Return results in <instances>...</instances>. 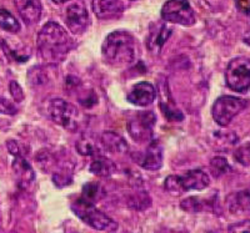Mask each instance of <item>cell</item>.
Listing matches in <instances>:
<instances>
[{
  "instance_id": "cell-23",
  "label": "cell",
  "mask_w": 250,
  "mask_h": 233,
  "mask_svg": "<svg viewBox=\"0 0 250 233\" xmlns=\"http://www.w3.org/2000/svg\"><path fill=\"white\" fill-rule=\"evenodd\" d=\"M180 207L187 212H200L205 211L208 207H210V203L208 201H203L198 197H189L180 202Z\"/></svg>"
},
{
  "instance_id": "cell-20",
  "label": "cell",
  "mask_w": 250,
  "mask_h": 233,
  "mask_svg": "<svg viewBox=\"0 0 250 233\" xmlns=\"http://www.w3.org/2000/svg\"><path fill=\"white\" fill-rule=\"evenodd\" d=\"M114 171H115L114 162L104 157L103 155H99V156L93 159V162L90 165L91 174L97 175L99 177H109L113 175Z\"/></svg>"
},
{
  "instance_id": "cell-8",
  "label": "cell",
  "mask_w": 250,
  "mask_h": 233,
  "mask_svg": "<svg viewBox=\"0 0 250 233\" xmlns=\"http://www.w3.org/2000/svg\"><path fill=\"white\" fill-rule=\"evenodd\" d=\"M162 19L167 23L191 26L195 24L196 18L189 0H168L163 5Z\"/></svg>"
},
{
  "instance_id": "cell-9",
  "label": "cell",
  "mask_w": 250,
  "mask_h": 233,
  "mask_svg": "<svg viewBox=\"0 0 250 233\" xmlns=\"http://www.w3.org/2000/svg\"><path fill=\"white\" fill-rule=\"evenodd\" d=\"M155 115L151 111L137 112L128 121L129 135L138 143L149 141L153 136V127L155 125Z\"/></svg>"
},
{
  "instance_id": "cell-16",
  "label": "cell",
  "mask_w": 250,
  "mask_h": 233,
  "mask_svg": "<svg viewBox=\"0 0 250 233\" xmlns=\"http://www.w3.org/2000/svg\"><path fill=\"white\" fill-rule=\"evenodd\" d=\"M13 171L17 176L18 185L20 187H28L31 182L34 181V170L29 165V162L24 159V156H15L13 161Z\"/></svg>"
},
{
  "instance_id": "cell-5",
  "label": "cell",
  "mask_w": 250,
  "mask_h": 233,
  "mask_svg": "<svg viewBox=\"0 0 250 233\" xmlns=\"http://www.w3.org/2000/svg\"><path fill=\"white\" fill-rule=\"evenodd\" d=\"M48 115L53 123L70 132H77L82 124V116L77 106L62 99L51 100L48 105Z\"/></svg>"
},
{
  "instance_id": "cell-4",
  "label": "cell",
  "mask_w": 250,
  "mask_h": 233,
  "mask_svg": "<svg viewBox=\"0 0 250 233\" xmlns=\"http://www.w3.org/2000/svg\"><path fill=\"white\" fill-rule=\"evenodd\" d=\"M71 210L82 219L84 223L90 226L91 228L102 232H117L118 223L110 217L106 216L104 212L98 210L97 207L88 202H84L82 199H77L74 205L71 206Z\"/></svg>"
},
{
  "instance_id": "cell-29",
  "label": "cell",
  "mask_w": 250,
  "mask_h": 233,
  "mask_svg": "<svg viewBox=\"0 0 250 233\" xmlns=\"http://www.w3.org/2000/svg\"><path fill=\"white\" fill-rule=\"evenodd\" d=\"M9 92H10V95H12L13 99L17 103H21L24 100V91L17 81H10V84H9Z\"/></svg>"
},
{
  "instance_id": "cell-24",
  "label": "cell",
  "mask_w": 250,
  "mask_h": 233,
  "mask_svg": "<svg viewBox=\"0 0 250 233\" xmlns=\"http://www.w3.org/2000/svg\"><path fill=\"white\" fill-rule=\"evenodd\" d=\"M28 79L29 83L33 86H40L44 85V84L48 81V75H46V72H44L43 69L35 66V68H33L30 72H29Z\"/></svg>"
},
{
  "instance_id": "cell-25",
  "label": "cell",
  "mask_w": 250,
  "mask_h": 233,
  "mask_svg": "<svg viewBox=\"0 0 250 233\" xmlns=\"http://www.w3.org/2000/svg\"><path fill=\"white\" fill-rule=\"evenodd\" d=\"M150 197L148 196V194L145 192H139V194L134 195L130 197V201H129V206L135 210H145L150 206Z\"/></svg>"
},
{
  "instance_id": "cell-27",
  "label": "cell",
  "mask_w": 250,
  "mask_h": 233,
  "mask_svg": "<svg viewBox=\"0 0 250 233\" xmlns=\"http://www.w3.org/2000/svg\"><path fill=\"white\" fill-rule=\"evenodd\" d=\"M235 159L242 165L250 166V141L236 148Z\"/></svg>"
},
{
  "instance_id": "cell-35",
  "label": "cell",
  "mask_w": 250,
  "mask_h": 233,
  "mask_svg": "<svg viewBox=\"0 0 250 233\" xmlns=\"http://www.w3.org/2000/svg\"><path fill=\"white\" fill-rule=\"evenodd\" d=\"M207 233H218V232H215V231H209V232H207Z\"/></svg>"
},
{
  "instance_id": "cell-19",
  "label": "cell",
  "mask_w": 250,
  "mask_h": 233,
  "mask_svg": "<svg viewBox=\"0 0 250 233\" xmlns=\"http://www.w3.org/2000/svg\"><path fill=\"white\" fill-rule=\"evenodd\" d=\"M77 151L82 156L97 157L102 155L100 147L98 146L97 140L91 137L90 135H83L77 141Z\"/></svg>"
},
{
  "instance_id": "cell-1",
  "label": "cell",
  "mask_w": 250,
  "mask_h": 233,
  "mask_svg": "<svg viewBox=\"0 0 250 233\" xmlns=\"http://www.w3.org/2000/svg\"><path fill=\"white\" fill-rule=\"evenodd\" d=\"M37 44L42 59L51 65L62 63L74 48V40L65 29L54 21H49L42 28Z\"/></svg>"
},
{
  "instance_id": "cell-26",
  "label": "cell",
  "mask_w": 250,
  "mask_h": 233,
  "mask_svg": "<svg viewBox=\"0 0 250 233\" xmlns=\"http://www.w3.org/2000/svg\"><path fill=\"white\" fill-rule=\"evenodd\" d=\"M210 168L211 172H213V175L215 177H219L220 175H224L230 171V166H229L227 160L223 159V157H215V159L211 160Z\"/></svg>"
},
{
  "instance_id": "cell-11",
  "label": "cell",
  "mask_w": 250,
  "mask_h": 233,
  "mask_svg": "<svg viewBox=\"0 0 250 233\" xmlns=\"http://www.w3.org/2000/svg\"><path fill=\"white\" fill-rule=\"evenodd\" d=\"M156 96L155 88L150 83L142 81L131 88L129 91L126 100L133 105L137 106H149L154 103Z\"/></svg>"
},
{
  "instance_id": "cell-32",
  "label": "cell",
  "mask_w": 250,
  "mask_h": 233,
  "mask_svg": "<svg viewBox=\"0 0 250 233\" xmlns=\"http://www.w3.org/2000/svg\"><path fill=\"white\" fill-rule=\"evenodd\" d=\"M236 8L244 14H250V0H235Z\"/></svg>"
},
{
  "instance_id": "cell-15",
  "label": "cell",
  "mask_w": 250,
  "mask_h": 233,
  "mask_svg": "<svg viewBox=\"0 0 250 233\" xmlns=\"http://www.w3.org/2000/svg\"><path fill=\"white\" fill-rule=\"evenodd\" d=\"M18 13L24 20V23L33 25L38 23L42 17V4L40 0H14Z\"/></svg>"
},
{
  "instance_id": "cell-33",
  "label": "cell",
  "mask_w": 250,
  "mask_h": 233,
  "mask_svg": "<svg viewBox=\"0 0 250 233\" xmlns=\"http://www.w3.org/2000/svg\"><path fill=\"white\" fill-rule=\"evenodd\" d=\"M244 43L248 44L250 46V30L244 35Z\"/></svg>"
},
{
  "instance_id": "cell-31",
  "label": "cell",
  "mask_w": 250,
  "mask_h": 233,
  "mask_svg": "<svg viewBox=\"0 0 250 233\" xmlns=\"http://www.w3.org/2000/svg\"><path fill=\"white\" fill-rule=\"evenodd\" d=\"M228 233H250V219H244L231 225L228 230Z\"/></svg>"
},
{
  "instance_id": "cell-18",
  "label": "cell",
  "mask_w": 250,
  "mask_h": 233,
  "mask_svg": "<svg viewBox=\"0 0 250 233\" xmlns=\"http://www.w3.org/2000/svg\"><path fill=\"white\" fill-rule=\"evenodd\" d=\"M100 143L106 151L111 154H126L129 150V146L124 139L120 135L106 131L100 137Z\"/></svg>"
},
{
  "instance_id": "cell-21",
  "label": "cell",
  "mask_w": 250,
  "mask_h": 233,
  "mask_svg": "<svg viewBox=\"0 0 250 233\" xmlns=\"http://www.w3.org/2000/svg\"><path fill=\"white\" fill-rule=\"evenodd\" d=\"M104 195H105V192H104V190H103V187L99 183L90 182V183H86V185L83 187L80 199L94 205L95 202L100 201V199L104 197Z\"/></svg>"
},
{
  "instance_id": "cell-7",
  "label": "cell",
  "mask_w": 250,
  "mask_h": 233,
  "mask_svg": "<svg viewBox=\"0 0 250 233\" xmlns=\"http://www.w3.org/2000/svg\"><path fill=\"white\" fill-rule=\"evenodd\" d=\"M248 106V101L235 96H222L214 103L211 114L213 119L219 126L227 127L233 121L234 117L239 115Z\"/></svg>"
},
{
  "instance_id": "cell-17",
  "label": "cell",
  "mask_w": 250,
  "mask_h": 233,
  "mask_svg": "<svg viewBox=\"0 0 250 233\" xmlns=\"http://www.w3.org/2000/svg\"><path fill=\"white\" fill-rule=\"evenodd\" d=\"M227 205L234 215L250 214V191H239L228 196Z\"/></svg>"
},
{
  "instance_id": "cell-14",
  "label": "cell",
  "mask_w": 250,
  "mask_h": 233,
  "mask_svg": "<svg viewBox=\"0 0 250 233\" xmlns=\"http://www.w3.org/2000/svg\"><path fill=\"white\" fill-rule=\"evenodd\" d=\"M143 168L148 171L159 170L163 165V147L158 141H151L144 154L137 160Z\"/></svg>"
},
{
  "instance_id": "cell-34",
  "label": "cell",
  "mask_w": 250,
  "mask_h": 233,
  "mask_svg": "<svg viewBox=\"0 0 250 233\" xmlns=\"http://www.w3.org/2000/svg\"><path fill=\"white\" fill-rule=\"evenodd\" d=\"M51 1H54L55 4H62V3H66L69 0H51Z\"/></svg>"
},
{
  "instance_id": "cell-3",
  "label": "cell",
  "mask_w": 250,
  "mask_h": 233,
  "mask_svg": "<svg viewBox=\"0 0 250 233\" xmlns=\"http://www.w3.org/2000/svg\"><path fill=\"white\" fill-rule=\"evenodd\" d=\"M210 185V179L202 170L188 171L185 175H171L165 179V190L173 195H182L189 191H202Z\"/></svg>"
},
{
  "instance_id": "cell-13",
  "label": "cell",
  "mask_w": 250,
  "mask_h": 233,
  "mask_svg": "<svg viewBox=\"0 0 250 233\" xmlns=\"http://www.w3.org/2000/svg\"><path fill=\"white\" fill-rule=\"evenodd\" d=\"M91 8L98 19L102 20L115 19L124 12V5L120 0H93Z\"/></svg>"
},
{
  "instance_id": "cell-10",
  "label": "cell",
  "mask_w": 250,
  "mask_h": 233,
  "mask_svg": "<svg viewBox=\"0 0 250 233\" xmlns=\"http://www.w3.org/2000/svg\"><path fill=\"white\" fill-rule=\"evenodd\" d=\"M64 20L68 29L74 35H80L89 26V13L82 1L73 3L66 8Z\"/></svg>"
},
{
  "instance_id": "cell-30",
  "label": "cell",
  "mask_w": 250,
  "mask_h": 233,
  "mask_svg": "<svg viewBox=\"0 0 250 233\" xmlns=\"http://www.w3.org/2000/svg\"><path fill=\"white\" fill-rule=\"evenodd\" d=\"M18 112V108H15L14 104L12 101H9V100L3 99V97H0V114L3 115H15Z\"/></svg>"
},
{
  "instance_id": "cell-12",
  "label": "cell",
  "mask_w": 250,
  "mask_h": 233,
  "mask_svg": "<svg viewBox=\"0 0 250 233\" xmlns=\"http://www.w3.org/2000/svg\"><path fill=\"white\" fill-rule=\"evenodd\" d=\"M173 29L169 28L165 23H156L150 26L149 35L146 37V46L153 54L158 55L162 52L163 46L171 35Z\"/></svg>"
},
{
  "instance_id": "cell-22",
  "label": "cell",
  "mask_w": 250,
  "mask_h": 233,
  "mask_svg": "<svg viewBox=\"0 0 250 233\" xmlns=\"http://www.w3.org/2000/svg\"><path fill=\"white\" fill-rule=\"evenodd\" d=\"M0 28L5 32L17 34L20 30V24L12 13L5 9H0Z\"/></svg>"
},
{
  "instance_id": "cell-2",
  "label": "cell",
  "mask_w": 250,
  "mask_h": 233,
  "mask_svg": "<svg viewBox=\"0 0 250 233\" xmlns=\"http://www.w3.org/2000/svg\"><path fill=\"white\" fill-rule=\"evenodd\" d=\"M105 63L115 68L128 66L137 57V41L133 35L124 30L113 32L106 36L102 48Z\"/></svg>"
},
{
  "instance_id": "cell-6",
  "label": "cell",
  "mask_w": 250,
  "mask_h": 233,
  "mask_svg": "<svg viewBox=\"0 0 250 233\" xmlns=\"http://www.w3.org/2000/svg\"><path fill=\"white\" fill-rule=\"evenodd\" d=\"M228 88L235 92H247L250 89V59L245 56L234 57L225 70Z\"/></svg>"
},
{
  "instance_id": "cell-28",
  "label": "cell",
  "mask_w": 250,
  "mask_h": 233,
  "mask_svg": "<svg viewBox=\"0 0 250 233\" xmlns=\"http://www.w3.org/2000/svg\"><path fill=\"white\" fill-rule=\"evenodd\" d=\"M6 147H8V151L13 156H24L25 154L26 147L23 146L20 143L15 141V140H9L8 143H6Z\"/></svg>"
}]
</instances>
